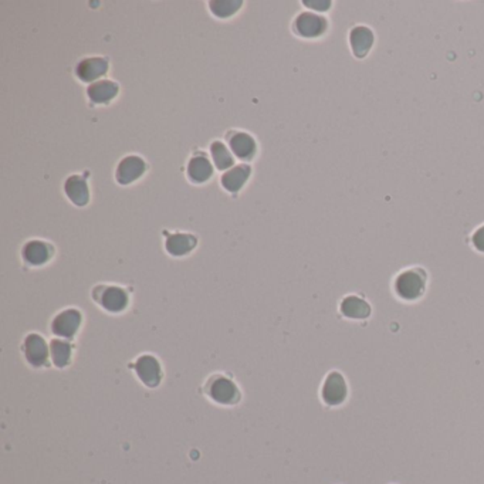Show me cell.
Segmentation results:
<instances>
[{"label": "cell", "instance_id": "9a60e30c", "mask_svg": "<svg viewBox=\"0 0 484 484\" xmlns=\"http://www.w3.org/2000/svg\"><path fill=\"white\" fill-rule=\"evenodd\" d=\"M228 144L232 153L242 160L253 159L257 152L256 139L244 131H232L228 137Z\"/></svg>", "mask_w": 484, "mask_h": 484}, {"label": "cell", "instance_id": "ac0fdd59", "mask_svg": "<svg viewBox=\"0 0 484 484\" xmlns=\"http://www.w3.org/2000/svg\"><path fill=\"white\" fill-rule=\"evenodd\" d=\"M188 178L193 184L207 182L213 175V167L205 153H195L188 163Z\"/></svg>", "mask_w": 484, "mask_h": 484}, {"label": "cell", "instance_id": "52a82bcc", "mask_svg": "<svg viewBox=\"0 0 484 484\" xmlns=\"http://www.w3.org/2000/svg\"><path fill=\"white\" fill-rule=\"evenodd\" d=\"M348 382L340 371H330L321 384L319 396L322 403L330 408L343 406L348 399Z\"/></svg>", "mask_w": 484, "mask_h": 484}, {"label": "cell", "instance_id": "8fae6325", "mask_svg": "<svg viewBox=\"0 0 484 484\" xmlns=\"http://www.w3.org/2000/svg\"><path fill=\"white\" fill-rule=\"evenodd\" d=\"M148 170L145 160L138 155H128L120 160L116 171V179L120 185H131L141 179Z\"/></svg>", "mask_w": 484, "mask_h": 484}, {"label": "cell", "instance_id": "d6986e66", "mask_svg": "<svg viewBox=\"0 0 484 484\" xmlns=\"http://www.w3.org/2000/svg\"><path fill=\"white\" fill-rule=\"evenodd\" d=\"M120 92V85L111 80H99L88 85L87 95L94 104H106L113 101Z\"/></svg>", "mask_w": 484, "mask_h": 484}, {"label": "cell", "instance_id": "ffe728a7", "mask_svg": "<svg viewBox=\"0 0 484 484\" xmlns=\"http://www.w3.org/2000/svg\"><path fill=\"white\" fill-rule=\"evenodd\" d=\"M250 175H251V168L249 165L246 164L236 165L222 175L221 184L228 192H237L246 185Z\"/></svg>", "mask_w": 484, "mask_h": 484}, {"label": "cell", "instance_id": "7c38bea8", "mask_svg": "<svg viewBox=\"0 0 484 484\" xmlns=\"http://www.w3.org/2000/svg\"><path fill=\"white\" fill-rule=\"evenodd\" d=\"M341 315L352 321H364L372 315L371 304L357 294H348L340 301L338 307Z\"/></svg>", "mask_w": 484, "mask_h": 484}, {"label": "cell", "instance_id": "e0dca14e", "mask_svg": "<svg viewBox=\"0 0 484 484\" xmlns=\"http://www.w3.org/2000/svg\"><path fill=\"white\" fill-rule=\"evenodd\" d=\"M64 192L69 200L76 206H85L90 202V189L85 178L81 175H71L64 182Z\"/></svg>", "mask_w": 484, "mask_h": 484}, {"label": "cell", "instance_id": "7a4b0ae2", "mask_svg": "<svg viewBox=\"0 0 484 484\" xmlns=\"http://www.w3.org/2000/svg\"><path fill=\"white\" fill-rule=\"evenodd\" d=\"M427 282L429 276L423 267H406L394 279V294L403 303H416L426 294Z\"/></svg>", "mask_w": 484, "mask_h": 484}, {"label": "cell", "instance_id": "3957f363", "mask_svg": "<svg viewBox=\"0 0 484 484\" xmlns=\"http://www.w3.org/2000/svg\"><path fill=\"white\" fill-rule=\"evenodd\" d=\"M135 378L148 389H156L165 380L164 364L155 354L145 352L135 357L130 364Z\"/></svg>", "mask_w": 484, "mask_h": 484}, {"label": "cell", "instance_id": "cb8c5ba5", "mask_svg": "<svg viewBox=\"0 0 484 484\" xmlns=\"http://www.w3.org/2000/svg\"><path fill=\"white\" fill-rule=\"evenodd\" d=\"M305 6H308L310 9L312 11H317V12H329L333 6V2H327V0H324V2H315V0H307V2H303Z\"/></svg>", "mask_w": 484, "mask_h": 484}, {"label": "cell", "instance_id": "603a6c76", "mask_svg": "<svg viewBox=\"0 0 484 484\" xmlns=\"http://www.w3.org/2000/svg\"><path fill=\"white\" fill-rule=\"evenodd\" d=\"M470 242H471V247L477 253L484 254V223L480 225L477 229H474V232L471 233Z\"/></svg>", "mask_w": 484, "mask_h": 484}, {"label": "cell", "instance_id": "4fadbf2b", "mask_svg": "<svg viewBox=\"0 0 484 484\" xmlns=\"http://www.w3.org/2000/svg\"><path fill=\"white\" fill-rule=\"evenodd\" d=\"M76 355V345L70 340L53 338L50 341V359L51 365L57 369L69 368Z\"/></svg>", "mask_w": 484, "mask_h": 484}, {"label": "cell", "instance_id": "30bf717a", "mask_svg": "<svg viewBox=\"0 0 484 484\" xmlns=\"http://www.w3.org/2000/svg\"><path fill=\"white\" fill-rule=\"evenodd\" d=\"M55 257V247L41 239H32L22 247V258L30 267H41Z\"/></svg>", "mask_w": 484, "mask_h": 484}, {"label": "cell", "instance_id": "9c48e42d", "mask_svg": "<svg viewBox=\"0 0 484 484\" xmlns=\"http://www.w3.org/2000/svg\"><path fill=\"white\" fill-rule=\"evenodd\" d=\"M375 41L376 37L372 27L366 25H355L348 33V46L357 60H364L371 55Z\"/></svg>", "mask_w": 484, "mask_h": 484}, {"label": "cell", "instance_id": "8992f818", "mask_svg": "<svg viewBox=\"0 0 484 484\" xmlns=\"http://www.w3.org/2000/svg\"><path fill=\"white\" fill-rule=\"evenodd\" d=\"M22 357L25 362L33 369H44L51 366L50 359V343L39 334V333H29L20 345Z\"/></svg>", "mask_w": 484, "mask_h": 484}, {"label": "cell", "instance_id": "6da1fadb", "mask_svg": "<svg viewBox=\"0 0 484 484\" xmlns=\"http://www.w3.org/2000/svg\"><path fill=\"white\" fill-rule=\"evenodd\" d=\"M203 395L213 405L235 408L243 399L240 385L226 372H213L203 384Z\"/></svg>", "mask_w": 484, "mask_h": 484}, {"label": "cell", "instance_id": "5b68a950", "mask_svg": "<svg viewBox=\"0 0 484 484\" xmlns=\"http://www.w3.org/2000/svg\"><path fill=\"white\" fill-rule=\"evenodd\" d=\"M84 324L83 311L76 307H69L57 312L50 322V331L55 338L73 341L81 331Z\"/></svg>", "mask_w": 484, "mask_h": 484}, {"label": "cell", "instance_id": "5bb4252c", "mask_svg": "<svg viewBox=\"0 0 484 484\" xmlns=\"http://www.w3.org/2000/svg\"><path fill=\"white\" fill-rule=\"evenodd\" d=\"M109 62L102 57H87L77 64L76 76L78 80L92 84L109 73Z\"/></svg>", "mask_w": 484, "mask_h": 484}, {"label": "cell", "instance_id": "2e32d148", "mask_svg": "<svg viewBox=\"0 0 484 484\" xmlns=\"http://www.w3.org/2000/svg\"><path fill=\"white\" fill-rule=\"evenodd\" d=\"M198 247V237L186 232L171 233L165 240V250L172 257H185Z\"/></svg>", "mask_w": 484, "mask_h": 484}, {"label": "cell", "instance_id": "ba28073f", "mask_svg": "<svg viewBox=\"0 0 484 484\" xmlns=\"http://www.w3.org/2000/svg\"><path fill=\"white\" fill-rule=\"evenodd\" d=\"M293 32L305 40H317L330 32V22L326 16L314 12H301L293 22Z\"/></svg>", "mask_w": 484, "mask_h": 484}, {"label": "cell", "instance_id": "277c9868", "mask_svg": "<svg viewBox=\"0 0 484 484\" xmlns=\"http://www.w3.org/2000/svg\"><path fill=\"white\" fill-rule=\"evenodd\" d=\"M92 300L109 314H123L131 303L127 289L117 284H98L92 289Z\"/></svg>", "mask_w": 484, "mask_h": 484}, {"label": "cell", "instance_id": "7402d4cb", "mask_svg": "<svg viewBox=\"0 0 484 484\" xmlns=\"http://www.w3.org/2000/svg\"><path fill=\"white\" fill-rule=\"evenodd\" d=\"M243 2H210V12L221 19H228L240 11Z\"/></svg>", "mask_w": 484, "mask_h": 484}, {"label": "cell", "instance_id": "44dd1931", "mask_svg": "<svg viewBox=\"0 0 484 484\" xmlns=\"http://www.w3.org/2000/svg\"><path fill=\"white\" fill-rule=\"evenodd\" d=\"M210 153L213 164L219 171H229L235 167V156L230 148L226 146L222 141H213L210 145Z\"/></svg>", "mask_w": 484, "mask_h": 484}]
</instances>
